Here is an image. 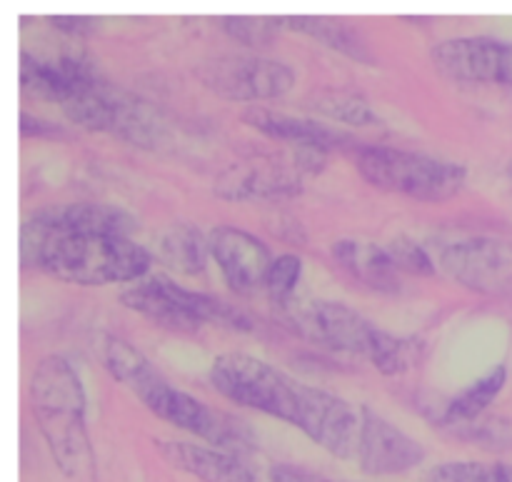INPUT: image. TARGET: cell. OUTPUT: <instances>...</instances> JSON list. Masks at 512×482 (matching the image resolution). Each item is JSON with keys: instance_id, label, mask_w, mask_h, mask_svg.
Here are the masks:
<instances>
[{"instance_id": "cell-30", "label": "cell", "mask_w": 512, "mask_h": 482, "mask_svg": "<svg viewBox=\"0 0 512 482\" xmlns=\"http://www.w3.org/2000/svg\"><path fill=\"white\" fill-rule=\"evenodd\" d=\"M45 20H48L53 28L63 30V33H68V35H75V38L90 35L100 23L95 15H48Z\"/></svg>"}, {"instance_id": "cell-25", "label": "cell", "mask_w": 512, "mask_h": 482, "mask_svg": "<svg viewBox=\"0 0 512 482\" xmlns=\"http://www.w3.org/2000/svg\"><path fill=\"white\" fill-rule=\"evenodd\" d=\"M453 438L463 443L475 445V448L490 450V453H505L512 450V420L500 418V415H480L470 423L450 428Z\"/></svg>"}, {"instance_id": "cell-16", "label": "cell", "mask_w": 512, "mask_h": 482, "mask_svg": "<svg viewBox=\"0 0 512 482\" xmlns=\"http://www.w3.org/2000/svg\"><path fill=\"white\" fill-rule=\"evenodd\" d=\"M333 258L345 273L378 293H398L400 290V273L385 245L343 238L333 245Z\"/></svg>"}, {"instance_id": "cell-11", "label": "cell", "mask_w": 512, "mask_h": 482, "mask_svg": "<svg viewBox=\"0 0 512 482\" xmlns=\"http://www.w3.org/2000/svg\"><path fill=\"white\" fill-rule=\"evenodd\" d=\"M425 460V448L370 408H360V440L355 463L363 473L385 478V475H405Z\"/></svg>"}, {"instance_id": "cell-12", "label": "cell", "mask_w": 512, "mask_h": 482, "mask_svg": "<svg viewBox=\"0 0 512 482\" xmlns=\"http://www.w3.org/2000/svg\"><path fill=\"white\" fill-rule=\"evenodd\" d=\"M208 248L230 290L250 295L258 288H265V275L275 258L263 240L248 230L218 225L208 233Z\"/></svg>"}, {"instance_id": "cell-21", "label": "cell", "mask_w": 512, "mask_h": 482, "mask_svg": "<svg viewBox=\"0 0 512 482\" xmlns=\"http://www.w3.org/2000/svg\"><path fill=\"white\" fill-rule=\"evenodd\" d=\"M505 383H508V368L505 365H495L493 370L483 375V378L473 380L463 393L455 395L440 413L438 425L440 428H455V425L470 423V420L480 418L488 413L490 403L503 393Z\"/></svg>"}, {"instance_id": "cell-22", "label": "cell", "mask_w": 512, "mask_h": 482, "mask_svg": "<svg viewBox=\"0 0 512 482\" xmlns=\"http://www.w3.org/2000/svg\"><path fill=\"white\" fill-rule=\"evenodd\" d=\"M208 255V238L190 223L173 225L158 238V258L175 273L200 275Z\"/></svg>"}, {"instance_id": "cell-4", "label": "cell", "mask_w": 512, "mask_h": 482, "mask_svg": "<svg viewBox=\"0 0 512 482\" xmlns=\"http://www.w3.org/2000/svg\"><path fill=\"white\" fill-rule=\"evenodd\" d=\"M355 165L373 188L405 195L420 203L450 200L468 180L465 165L390 145H358Z\"/></svg>"}, {"instance_id": "cell-28", "label": "cell", "mask_w": 512, "mask_h": 482, "mask_svg": "<svg viewBox=\"0 0 512 482\" xmlns=\"http://www.w3.org/2000/svg\"><path fill=\"white\" fill-rule=\"evenodd\" d=\"M300 278H303V260L293 253L278 255L270 265L268 275H265V293L278 305L288 303L295 298Z\"/></svg>"}, {"instance_id": "cell-1", "label": "cell", "mask_w": 512, "mask_h": 482, "mask_svg": "<svg viewBox=\"0 0 512 482\" xmlns=\"http://www.w3.org/2000/svg\"><path fill=\"white\" fill-rule=\"evenodd\" d=\"M210 383L240 408L273 415L303 430L318 448L340 460H355L360 440V410L328 390L313 388L268 360L250 353H223L213 360Z\"/></svg>"}, {"instance_id": "cell-3", "label": "cell", "mask_w": 512, "mask_h": 482, "mask_svg": "<svg viewBox=\"0 0 512 482\" xmlns=\"http://www.w3.org/2000/svg\"><path fill=\"white\" fill-rule=\"evenodd\" d=\"M28 398L40 435L68 480L95 482L93 445L85 418V388L63 355H45L30 373Z\"/></svg>"}, {"instance_id": "cell-13", "label": "cell", "mask_w": 512, "mask_h": 482, "mask_svg": "<svg viewBox=\"0 0 512 482\" xmlns=\"http://www.w3.org/2000/svg\"><path fill=\"white\" fill-rule=\"evenodd\" d=\"M100 78L103 75L83 55L38 58L28 50L20 53V88L33 98L58 103L60 108H65L70 100L85 93Z\"/></svg>"}, {"instance_id": "cell-7", "label": "cell", "mask_w": 512, "mask_h": 482, "mask_svg": "<svg viewBox=\"0 0 512 482\" xmlns=\"http://www.w3.org/2000/svg\"><path fill=\"white\" fill-rule=\"evenodd\" d=\"M198 78L220 98L233 103H260L290 93L295 70L283 60L228 53L205 60L198 68Z\"/></svg>"}, {"instance_id": "cell-29", "label": "cell", "mask_w": 512, "mask_h": 482, "mask_svg": "<svg viewBox=\"0 0 512 482\" xmlns=\"http://www.w3.org/2000/svg\"><path fill=\"white\" fill-rule=\"evenodd\" d=\"M385 250H388V255L393 258L398 273L418 275V278H430V275L438 273L435 258L418 243V240L400 235V238L390 240V243L385 245Z\"/></svg>"}, {"instance_id": "cell-17", "label": "cell", "mask_w": 512, "mask_h": 482, "mask_svg": "<svg viewBox=\"0 0 512 482\" xmlns=\"http://www.w3.org/2000/svg\"><path fill=\"white\" fill-rule=\"evenodd\" d=\"M40 220L55 225V228L78 230V233H113L128 235L135 230V218L128 210L108 203H68L48 205L38 210Z\"/></svg>"}, {"instance_id": "cell-31", "label": "cell", "mask_w": 512, "mask_h": 482, "mask_svg": "<svg viewBox=\"0 0 512 482\" xmlns=\"http://www.w3.org/2000/svg\"><path fill=\"white\" fill-rule=\"evenodd\" d=\"M20 135L23 138H53V135H63V128L50 123V120L35 118L28 110H23L20 113Z\"/></svg>"}, {"instance_id": "cell-20", "label": "cell", "mask_w": 512, "mask_h": 482, "mask_svg": "<svg viewBox=\"0 0 512 482\" xmlns=\"http://www.w3.org/2000/svg\"><path fill=\"white\" fill-rule=\"evenodd\" d=\"M275 18H278L280 28L310 35L335 53H343L345 58L373 65V53L368 50L365 40L360 38L358 30L350 28L343 20L328 18V15H275Z\"/></svg>"}, {"instance_id": "cell-26", "label": "cell", "mask_w": 512, "mask_h": 482, "mask_svg": "<svg viewBox=\"0 0 512 482\" xmlns=\"http://www.w3.org/2000/svg\"><path fill=\"white\" fill-rule=\"evenodd\" d=\"M425 482H510L505 463H478V460H453L428 470Z\"/></svg>"}, {"instance_id": "cell-32", "label": "cell", "mask_w": 512, "mask_h": 482, "mask_svg": "<svg viewBox=\"0 0 512 482\" xmlns=\"http://www.w3.org/2000/svg\"><path fill=\"white\" fill-rule=\"evenodd\" d=\"M508 480L512 482V465H508Z\"/></svg>"}, {"instance_id": "cell-34", "label": "cell", "mask_w": 512, "mask_h": 482, "mask_svg": "<svg viewBox=\"0 0 512 482\" xmlns=\"http://www.w3.org/2000/svg\"><path fill=\"white\" fill-rule=\"evenodd\" d=\"M328 482H333V480H328Z\"/></svg>"}, {"instance_id": "cell-2", "label": "cell", "mask_w": 512, "mask_h": 482, "mask_svg": "<svg viewBox=\"0 0 512 482\" xmlns=\"http://www.w3.org/2000/svg\"><path fill=\"white\" fill-rule=\"evenodd\" d=\"M20 263L63 283L113 285L143 278L153 255L128 235L55 228L33 213L20 228Z\"/></svg>"}, {"instance_id": "cell-33", "label": "cell", "mask_w": 512, "mask_h": 482, "mask_svg": "<svg viewBox=\"0 0 512 482\" xmlns=\"http://www.w3.org/2000/svg\"><path fill=\"white\" fill-rule=\"evenodd\" d=\"M508 173H510V175H512V163H510V168H508Z\"/></svg>"}, {"instance_id": "cell-10", "label": "cell", "mask_w": 512, "mask_h": 482, "mask_svg": "<svg viewBox=\"0 0 512 482\" xmlns=\"http://www.w3.org/2000/svg\"><path fill=\"white\" fill-rule=\"evenodd\" d=\"M430 58L438 73L455 83H512V43L493 38V35L448 38L433 45Z\"/></svg>"}, {"instance_id": "cell-27", "label": "cell", "mask_w": 512, "mask_h": 482, "mask_svg": "<svg viewBox=\"0 0 512 482\" xmlns=\"http://www.w3.org/2000/svg\"><path fill=\"white\" fill-rule=\"evenodd\" d=\"M218 25L238 43L260 48V45L273 43L275 35L280 33V25L275 15H223Z\"/></svg>"}, {"instance_id": "cell-18", "label": "cell", "mask_w": 512, "mask_h": 482, "mask_svg": "<svg viewBox=\"0 0 512 482\" xmlns=\"http://www.w3.org/2000/svg\"><path fill=\"white\" fill-rule=\"evenodd\" d=\"M300 183L288 168L280 165H235L218 180V193L228 200L243 198H285L300 193Z\"/></svg>"}, {"instance_id": "cell-23", "label": "cell", "mask_w": 512, "mask_h": 482, "mask_svg": "<svg viewBox=\"0 0 512 482\" xmlns=\"http://www.w3.org/2000/svg\"><path fill=\"white\" fill-rule=\"evenodd\" d=\"M425 355V340L415 335H393L380 328L368 360L383 375H405L418 368Z\"/></svg>"}, {"instance_id": "cell-19", "label": "cell", "mask_w": 512, "mask_h": 482, "mask_svg": "<svg viewBox=\"0 0 512 482\" xmlns=\"http://www.w3.org/2000/svg\"><path fill=\"white\" fill-rule=\"evenodd\" d=\"M100 358H103L105 370H108L120 385H125L140 403H143L160 383L168 380L165 375H160V370L155 368L135 345L118 338V335H108V338L103 340V345H100Z\"/></svg>"}, {"instance_id": "cell-5", "label": "cell", "mask_w": 512, "mask_h": 482, "mask_svg": "<svg viewBox=\"0 0 512 482\" xmlns=\"http://www.w3.org/2000/svg\"><path fill=\"white\" fill-rule=\"evenodd\" d=\"M120 303L143 318L155 320L170 330L193 333L203 325H220L230 330H250L248 315L235 305L215 298V295L198 293L185 285L173 283L170 278H148L143 283L120 293Z\"/></svg>"}, {"instance_id": "cell-24", "label": "cell", "mask_w": 512, "mask_h": 482, "mask_svg": "<svg viewBox=\"0 0 512 482\" xmlns=\"http://www.w3.org/2000/svg\"><path fill=\"white\" fill-rule=\"evenodd\" d=\"M313 110H318L325 118L338 120V123L358 125V128L383 125V118L375 113L373 105L365 98H360V95L348 93V90H328V93H320L313 100Z\"/></svg>"}, {"instance_id": "cell-8", "label": "cell", "mask_w": 512, "mask_h": 482, "mask_svg": "<svg viewBox=\"0 0 512 482\" xmlns=\"http://www.w3.org/2000/svg\"><path fill=\"white\" fill-rule=\"evenodd\" d=\"M283 318L290 328L303 335L310 343L320 348L335 350V353H350L368 358L375 338H378V325L370 323L358 310L348 308L335 300H288L280 305Z\"/></svg>"}, {"instance_id": "cell-15", "label": "cell", "mask_w": 512, "mask_h": 482, "mask_svg": "<svg viewBox=\"0 0 512 482\" xmlns=\"http://www.w3.org/2000/svg\"><path fill=\"white\" fill-rule=\"evenodd\" d=\"M243 120L250 128L268 135V138L280 140V143H290L298 150H320V153H328V150L350 148V145L358 148L360 145L348 133L330 128V125L320 123V120L278 113V110L260 108V105H253V108L245 110Z\"/></svg>"}, {"instance_id": "cell-14", "label": "cell", "mask_w": 512, "mask_h": 482, "mask_svg": "<svg viewBox=\"0 0 512 482\" xmlns=\"http://www.w3.org/2000/svg\"><path fill=\"white\" fill-rule=\"evenodd\" d=\"M158 453L180 473L200 482H260L248 458L225 453L213 445L185 443V440H155Z\"/></svg>"}, {"instance_id": "cell-9", "label": "cell", "mask_w": 512, "mask_h": 482, "mask_svg": "<svg viewBox=\"0 0 512 482\" xmlns=\"http://www.w3.org/2000/svg\"><path fill=\"white\" fill-rule=\"evenodd\" d=\"M438 268L463 288L480 295L512 290V243L500 238H463L440 245Z\"/></svg>"}, {"instance_id": "cell-6", "label": "cell", "mask_w": 512, "mask_h": 482, "mask_svg": "<svg viewBox=\"0 0 512 482\" xmlns=\"http://www.w3.org/2000/svg\"><path fill=\"white\" fill-rule=\"evenodd\" d=\"M63 113L70 123L90 133H110L140 148H155L165 138V123L158 110L105 78L70 100Z\"/></svg>"}]
</instances>
